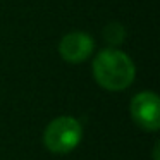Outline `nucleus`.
Segmentation results:
<instances>
[{"instance_id":"obj_3","label":"nucleus","mask_w":160,"mask_h":160,"mask_svg":"<svg viewBox=\"0 0 160 160\" xmlns=\"http://www.w3.org/2000/svg\"><path fill=\"white\" fill-rule=\"evenodd\" d=\"M131 117L145 131L160 128V102L153 91H141L131 100Z\"/></svg>"},{"instance_id":"obj_1","label":"nucleus","mask_w":160,"mask_h":160,"mask_svg":"<svg viewBox=\"0 0 160 160\" xmlns=\"http://www.w3.org/2000/svg\"><path fill=\"white\" fill-rule=\"evenodd\" d=\"M93 76L102 88L121 91L134 81L136 69L124 52L117 48H105L93 60Z\"/></svg>"},{"instance_id":"obj_4","label":"nucleus","mask_w":160,"mask_h":160,"mask_svg":"<svg viewBox=\"0 0 160 160\" xmlns=\"http://www.w3.org/2000/svg\"><path fill=\"white\" fill-rule=\"evenodd\" d=\"M93 52V40L91 36H88L86 33L74 31L66 35L60 40L59 45V53L64 60L71 64H78L86 60Z\"/></svg>"},{"instance_id":"obj_5","label":"nucleus","mask_w":160,"mask_h":160,"mask_svg":"<svg viewBox=\"0 0 160 160\" xmlns=\"http://www.w3.org/2000/svg\"><path fill=\"white\" fill-rule=\"evenodd\" d=\"M103 36H105V40H107L110 45H119V43L124 42L126 31H124V28H122L121 24L112 22V24H108L107 28L103 29Z\"/></svg>"},{"instance_id":"obj_2","label":"nucleus","mask_w":160,"mask_h":160,"mask_svg":"<svg viewBox=\"0 0 160 160\" xmlns=\"http://www.w3.org/2000/svg\"><path fill=\"white\" fill-rule=\"evenodd\" d=\"M81 138H83V129L79 121L69 115L53 119L43 132V143L47 150L59 155L72 152L79 145Z\"/></svg>"}]
</instances>
